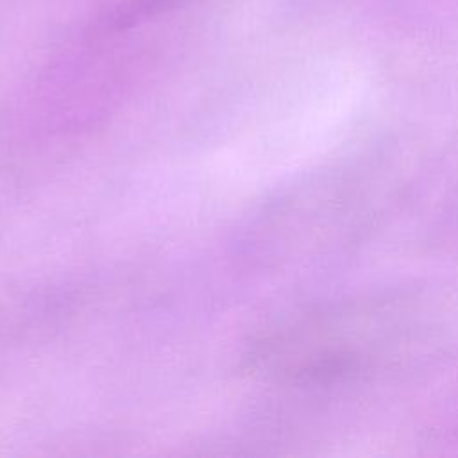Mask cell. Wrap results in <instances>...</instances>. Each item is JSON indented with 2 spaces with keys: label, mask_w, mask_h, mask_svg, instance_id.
<instances>
[{
  "label": "cell",
  "mask_w": 458,
  "mask_h": 458,
  "mask_svg": "<svg viewBox=\"0 0 458 458\" xmlns=\"http://www.w3.org/2000/svg\"><path fill=\"white\" fill-rule=\"evenodd\" d=\"M413 329L411 315L397 301H349L259 333L243 354V370L288 386L333 385L390 360Z\"/></svg>",
  "instance_id": "1"
}]
</instances>
